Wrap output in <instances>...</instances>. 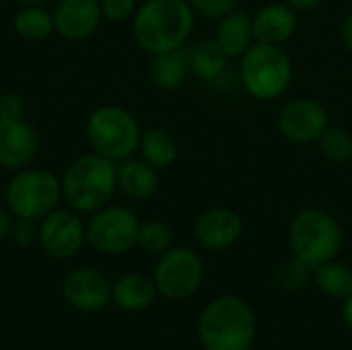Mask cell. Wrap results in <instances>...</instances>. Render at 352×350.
Instances as JSON below:
<instances>
[{
  "label": "cell",
  "instance_id": "obj_1",
  "mask_svg": "<svg viewBox=\"0 0 352 350\" xmlns=\"http://www.w3.org/2000/svg\"><path fill=\"white\" fill-rule=\"evenodd\" d=\"M196 25L188 0H144L132 17V33L146 54L182 50Z\"/></svg>",
  "mask_w": 352,
  "mask_h": 350
},
{
  "label": "cell",
  "instance_id": "obj_2",
  "mask_svg": "<svg viewBox=\"0 0 352 350\" xmlns=\"http://www.w3.org/2000/svg\"><path fill=\"white\" fill-rule=\"evenodd\" d=\"M256 332V311L237 295L212 299L198 318V340L204 350H250Z\"/></svg>",
  "mask_w": 352,
  "mask_h": 350
},
{
  "label": "cell",
  "instance_id": "obj_3",
  "mask_svg": "<svg viewBox=\"0 0 352 350\" xmlns=\"http://www.w3.org/2000/svg\"><path fill=\"white\" fill-rule=\"evenodd\" d=\"M60 179L66 204L80 215H93L111 204L118 192V163L91 151L76 157Z\"/></svg>",
  "mask_w": 352,
  "mask_h": 350
},
{
  "label": "cell",
  "instance_id": "obj_4",
  "mask_svg": "<svg viewBox=\"0 0 352 350\" xmlns=\"http://www.w3.org/2000/svg\"><path fill=\"white\" fill-rule=\"evenodd\" d=\"M289 243L293 256L316 270L318 266L336 260L342 248V229L330 212L314 206L303 208L291 223Z\"/></svg>",
  "mask_w": 352,
  "mask_h": 350
},
{
  "label": "cell",
  "instance_id": "obj_5",
  "mask_svg": "<svg viewBox=\"0 0 352 350\" xmlns=\"http://www.w3.org/2000/svg\"><path fill=\"white\" fill-rule=\"evenodd\" d=\"M4 200L14 219L39 223L64 200L62 179L47 169L29 165L12 173L4 190Z\"/></svg>",
  "mask_w": 352,
  "mask_h": 350
},
{
  "label": "cell",
  "instance_id": "obj_6",
  "mask_svg": "<svg viewBox=\"0 0 352 350\" xmlns=\"http://www.w3.org/2000/svg\"><path fill=\"white\" fill-rule=\"evenodd\" d=\"M85 134L93 153L120 163L138 151L142 128L128 109L101 105L87 118Z\"/></svg>",
  "mask_w": 352,
  "mask_h": 350
},
{
  "label": "cell",
  "instance_id": "obj_7",
  "mask_svg": "<svg viewBox=\"0 0 352 350\" xmlns=\"http://www.w3.org/2000/svg\"><path fill=\"white\" fill-rule=\"evenodd\" d=\"M239 60L241 85L254 99L272 101L287 93L293 80V62L280 45L256 41Z\"/></svg>",
  "mask_w": 352,
  "mask_h": 350
},
{
  "label": "cell",
  "instance_id": "obj_8",
  "mask_svg": "<svg viewBox=\"0 0 352 350\" xmlns=\"http://www.w3.org/2000/svg\"><path fill=\"white\" fill-rule=\"evenodd\" d=\"M157 293L169 301H186L194 297L204 281V262L190 248H169L159 256L153 274Z\"/></svg>",
  "mask_w": 352,
  "mask_h": 350
},
{
  "label": "cell",
  "instance_id": "obj_9",
  "mask_svg": "<svg viewBox=\"0 0 352 350\" xmlns=\"http://www.w3.org/2000/svg\"><path fill=\"white\" fill-rule=\"evenodd\" d=\"M138 229L140 221L134 210L107 204L91 215L87 223V243L103 256H120L136 245Z\"/></svg>",
  "mask_w": 352,
  "mask_h": 350
},
{
  "label": "cell",
  "instance_id": "obj_10",
  "mask_svg": "<svg viewBox=\"0 0 352 350\" xmlns=\"http://www.w3.org/2000/svg\"><path fill=\"white\" fill-rule=\"evenodd\" d=\"M37 243L43 254L54 260L74 258L87 243V225L80 212L68 208H56L39 221Z\"/></svg>",
  "mask_w": 352,
  "mask_h": 350
},
{
  "label": "cell",
  "instance_id": "obj_11",
  "mask_svg": "<svg viewBox=\"0 0 352 350\" xmlns=\"http://www.w3.org/2000/svg\"><path fill=\"white\" fill-rule=\"evenodd\" d=\"M278 132L295 144H311L330 128L326 107L309 97H297L285 103L278 111Z\"/></svg>",
  "mask_w": 352,
  "mask_h": 350
},
{
  "label": "cell",
  "instance_id": "obj_12",
  "mask_svg": "<svg viewBox=\"0 0 352 350\" xmlns=\"http://www.w3.org/2000/svg\"><path fill=\"white\" fill-rule=\"evenodd\" d=\"M64 299L82 314H95L111 301V283L95 268H74L62 283Z\"/></svg>",
  "mask_w": 352,
  "mask_h": 350
},
{
  "label": "cell",
  "instance_id": "obj_13",
  "mask_svg": "<svg viewBox=\"0 0 352 350\" xmlns=\"http://www.w3.org/2000/svg\"><path fill=\"white\" fill-rule=\"evenodd\" d=\"M243 235V219L227 206H210L202 210L194 223L196 241L210 252L233 248Z\"/></svg>",
  "mask_w": 352,
  "mask_h": 350
},
{
  "label": "cell",
  "instance_id": "obj_14",
  "mask_svg": "<svg viewBox=\"0 0 352 350\" xmlns=\"http://www.w3.org/2000/svg\"><path fill=\"white\" fill-rule=\"evenodd\" d=\"M39 151V138L35 128L23 120L0 118V167L6 171H19L29 167Z\"/></svg>",
  "mask_w": 352,
  "mask_h": 350
},
{
  "label": "cell",
  "instance_id": "obj_15",
  "mask_svg": "<svg viewBox=\"0 0 352 350\" xmlns=\"http://www.w3.org/2000/svg\"><path fill=\"white\" fill-rule=\"evenodd\" d=\"M103 21L99 0H60L54 8V29L66 41L93 37Z\"/></svg>",
  "mask_w": 352,
  "mask_h": 350
},
{
  "label": "cell",
  "instance_id": "obj_16",
  "mask_svg": "<svg viewBox=\"0 0 352 350\" xmlns=\"http://www.w3.org/2000/svg\"><path fill=\"white\" fill-rule=\"evenodd\" d=\"M254 39L258 43L283 45L297 31V14L287 2H272L262 6L252 17Z\"/></svg>",
  "mask_w": 352,
  "mask_h": 350
},
{
  "label": "cell",
  "instance_id": "obj_17",
  "mask_svg": "<svg viewBox=\"0 0 352 350\" xmlns=\"http://www.w3.org/2000/svg\"><path fill=\"white\" fill-rule=\"evenodd\" d=\"M118 190L136 202L153 198L159 190V173L142 157H128L118 163Z\"/></svg>",
  "mask_w": 352,
  "mask_h": 350
},
{
  "label": "cell",
  "instance_id": "obj_18",
  "mask_svg": "<svg viewBox=\"0 0 352 350\" xmlns=\"http://www.w3.org/2000/svg\"><path fill=\"white\" fill-rule=\"evenodd\" d=\"M214 41L221 45V50L227 54L229 60L241 58L254 43V27H252V17L245 10H231L223 19H219L217 31H214Z\"/></svg>",
  "mask_w": 352,
  "mask_h": 350
},
{
  "label": "cell",
  "instance_id": "obj_19",
  "mask_svg": "<svg viewBox=\"0 0 352 350\" xmlns=\"http://www.w3.org/2000/svg\"><path fill=\"white\" fill-rule=\"evenodd\" d=\"M157 295L159 293H157L155 281L138 272L124 274L111 285V301L122 311H128V314H138V311L148 309Z\"/></svg>",
  "mask_w": 352,
  "mask_h": 350
},
{
  "label": "cell",
  "instance_id": "obj_20",
  "mask_svg": "<svg viewBox=\"0 0 352 350\" xmlns=\"http://www.w3.org/2000/svg\"><path fill=\"white\" fill-rule=\"evenodd\" d=\"M190 72V58L182 50L153 54L148 62V78L161 91H177Z\"/></svg>",
  "mask_w": 352,
  "mask_h": 350
},
{
  "label": "cell",
  "instance_id": "obj_21",
  "mask_svg": "<svg viewBox=\"0 0 352 350\" xmlns=\"http://www.w3.org/2000/svg\"><path fill=\"white\" fill-rule=\"evenodd\" d=\"M138 153L155 169H167L177 161L179 144H177L175 136L169 130H165V128H148V130H142Z\"/></svg>",
  "mask_w": 352,
  "mask_h": 350
},
{
  "label": "cell",
  "instance_id": "obj_22",
  "mask_svg": "<svg viewBox=\"0 0 352 350\" xmlns=\"http://www.w3.org/2000/svg\"><path fill=\"white\" fill-rule=\"evenodd\" d=\"M190 70L204 83H214L223 76V72L227 70V54L221 50V45L212 39H204L200 43H196L190 54Z\"/></svg>",
  "mask_w": 352,
  "mask_h": 350
},
{
  "label": "cell",
  "instance_id": "obj_23",
  "mask_svg": "<svg viewBox=\"0 0 352 350\" xmlns=\"http://www.w3.org/2000/svg\"><path fill=\"white\" fill-rule=\"evenodd\" d=\"M12 29L25 41H43L56 31L54 12L43 6H21L12 19Z\"/></svg>",
  "mask_w": 352,
  "mask_h": 350
},
{
  "label": "cell",
  "instance_id": "obj_24",
  "mask_svg": "<svg viewBox=\"0 0 352 350\" xmlns=\"http://www.w3.org/2000/svg\"><path fill=\"white\" fill-rule=\"evenodd\" d=\"M314 281L318 289L334 299H346L352 295V266L330 260L314 270Z\"/></svg>",
  "mask_w": 352,
  "mask_h": 350
},
{
  "label": "cell",
  "instance_id": "obj_25",
  "mask_svg": "<svg viewBox=\"0 0 352 350\" xmlns=\"http://www.w3.org/2000/svg\"><path fill=\"white\" fill-rule=\"evenodd\" d=\"M171 243H173V231L165 223H161V221L140 223L136 245L142 252H146L151 256H161L171 248Z\"/></svg>",
  "mask_w": 352,
  "mask_h": 350
},
{
  "label": "cell",
  "instance_id": "obj_26",
  "mask_svg": "<svg viewBox=\"0 0 352 350\" xmlns=\"http://www.w3.org/2000/svg\"><path fill=\"white\" fill-rule=\"evenodd\" d=\"M318 142H320L322 155L328 161L344 163L352 157V134L346 128H340V126L332 128L330 126Z\"/></svg>",
  "mask_w": 352,
  "mask_h": 350
},
{
  "label": "cell",
  "instance_id": "obj_27",
  "mask_svg": "<svg viewBox=\"0 0 352 350\" xmlns=\"http://www.w3.org/2000/svg\"><path fill=\"white\" fill-rule=\"evenodd\" d=\"M311 272H314V270H311L309 266H305L301 260H297V258L293 256V258L285 260V262L278 266V270H276V283H278V287H280L283 291L297 293V291H301V289L309 283Z\"/></svg>",
  "mask_w": 352,
  "mask_h": 350
},
{
  "label": "cell",
  "instance_id": "obj_28",
  "mask_svg": "<svg viewBox=\"0 0 352 350\" xmlns=\"http://www.w3.org/2000/svg\"><path fill=\"white\" fill-rule=\"evenodd\" d=\"M99 4L103 19L111 23H124L132 19L138 8V0H99Z\"/></svg>",
  "mask_w": 352,
  "mask_h": 350
},
{
  "label": "cell",
  "instance_id": "obj_29",
  "mask_svg": "<svg viewBox=\"0 0 352 350\" xmlns=\"http://www.w3.org/2000/svg\"><path fill=\"white\" fill-rule=\"evenodd\" d=\"M192 10L196 14H202L206 19H223L231 10H235L237 0H188Z\"/></svg>",
  "mask_w": 352,
  "mask_h": 350
},
{
  "label": "cell",
  "instance_id": "obj_30",
  "mask_svg": "<svg viewBox=\"0 0 352 350\" xmlns=\"http://www.w3.org/2000/svg\"><path fill=\"white\" fill-rule=\"evenodd\" d=\"M10 237H12L14 243L21 245V248L33 245V243H37V237H39V223L27 221V219H14Z\"/></svg>",
  "mask_w": 352,
  "mask_h": 350
},
{
  "label": "cell",
  "instance_id": "obj_31",
  "mask_svg": "<svg viewBox=\"0 0 352 350\" xmlns=\"http://www.w3.org/2000/svg\"><path fill=\"white\" fill-rule=\"evenodd\" d=\"M0 118L2 120H23L25 118V101L16 93L0 95Z\"/></svg>",
  "mask_w": 352,
  "mask_h": 350
},
{
  "label": "cell",
  "instance_id": "obj_32",
  "mask_svg": "<svg viewBox=\"0 0 352 350\" xmlns=\"http://www.w3.org/2000/svg\"><path fill=\"white\" fill-rule=\"evenodd\" d=\"M12 225H14V217L10 215L8 208H2V206H0V243L6 241V239L10 237Z\"/></svg>",
  "mask_w": 352,
  "mask_h": 350
},
{
  "label": "cell",
  "instance_id": "obj_33",
  "mask_svg": "<svg viewBox=\"0 0 352 350\" xmlns=\"http://www.w3.org/2000/svg\"><path fill=\"white\" fill-rule=\"evenodd\" d=\"M342 41H344L346 50L352 54V12L346 14V19L342 23Z\"/></svg>",
  "mask_w": 352,
  "mask_h": 350
},
{
  "label": "cell",
  "instance_id": "obj_34",
  "mask_svg": "<svg viewBox=\"0 0 352 350\" xmlns=\"http://www.w3.org/2000/svg\"><path fill=\"white\" fill-rule=\"evenodd\" d=\"M285 2L295 10H311V8L320 6L324 0H285Z\"/></svg>",
  "mask_w": 352,
  "mask_h": 350
},
{
  "label": "cell",
  "instance_id": "obj_35",
  "mask_svg": "<svg viewBox=\"0 0 352 350\" xmlns=\"http://www.w3.org/2000/svg\"><path fill=\"white\" fill-rule=\"evenodd\" d=\"M342 320H344V324L352 330V295H349V297L344 299V305H342Z\"/></svg>",
  "mask_w": 352,
  "mask_h": 350
},
{
  "label": "cell",
  "instance_id": "obj_36",
  "mask_svg": "<svg viewBox=\"0 0 352 350\" xmlns=\"http://www.w3.org/2000/svg\"><path fill=\"white\" fill-rule=\"evenodd\" d=\"M45 0H19L21 6H43Z\"/></svg>",
  "mask_w": 352,
  "mask_h": 350
},
{
  "label": "cell",
  "instance_id": "obj_37",
  "mask_svg": "<svg viewBox=\"0 0 352 350\" xmlns=\"http://www.w3.org/2000/svg\"><path fill=\"white\" fill-rule=\"evenodd\" d=\"M0 2H4V0H0Z\"/></svg>",
  "mask_w": 352,
  "mask_h": 350
}]
</instances>
